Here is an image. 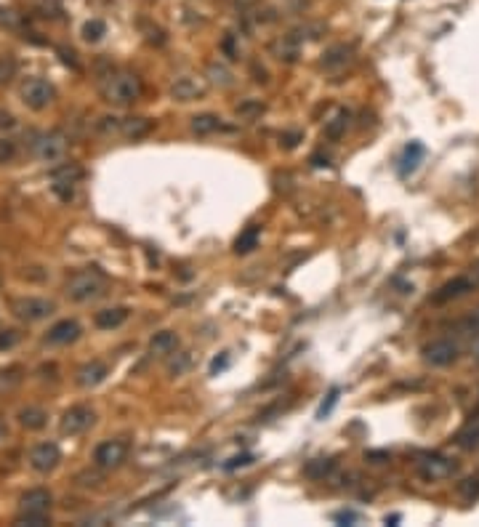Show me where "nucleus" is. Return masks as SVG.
Instances as JSON below:
<instances>
[{
    "label": "nucleus",
    "mask_w": 479,
    "mask_h": 527,
    "mask_svg": "<svg viewBox=\"0 0 479 527\" xmlns=\"http://www.w3.org/2000/svg\"><path fill=\"white\" fill-rule=\"evenodd\" d=\"M104 99L115 107H128L141 96V80L131 72H118V75H109L102 83Z\"/></svg>",
    "instance_id": "obj_1"
},
{
    "label": "nucleus",
    "mask_w": 479,
    "mask_h": 527,
    "mask_svg": "<svg viewBox=\"0 0 479 527\" xmlns=\"http://www.w3.org/2000/svg\"><path fill=\"white\" fill-rule=\"evenodd\" d=\"M104 293V277L99 272H78L67 280V296L72 301H91Z\"/></svg>",
    "instance_id": "obj_2"
},
{
    "label": "nucleus",
    "mask_w": 479,
    "mask_h": 527,
    "mask_svg": "<svg viewBox=\"0 0 479 527\" xmlns=\"http://www.w3.org/2000/svg\"><path fill=\"white\" fill-rule=\"evenodd\" d=\"M19 93H21V102L27 104L30 109H35V112L51 107L53 99H56L53 85L48 83V80H43V78H30V80H24Z\"/></svg>",
    "instance_id": "obj_3"
},
{
    "label": "nucleus",
    "mask_w": 479,
    "mask_h": 527,
    "mask_svg": "<svg viewBox=\"0 0 479 527\" xmlns=\"http://www.w3.org/2000/svg\"><path fill=\"white\" fill-rule=\"evenodd\" d=\"M93 421H96L93 410L86 408V405H75V408H69L67 413L62 416L59 429H62V434H64V437H78V434L88 431V429L93 426Z\"/></svg>",
    "instance_id": "obj_4"
},
{
    "label": "nucleus",
    "mask_w": 479,
    "mask_h": 527,
    "mask_svg": "<svg viewBox=\"0 0 479 527\" xmlns=\"http://www.w3.org/2000/svg\"><path fill=\"white\" fill-rule=\"evenodd\" d=\"M125 456H128V445L123 440H107L93 450V463L104 472H112L125 461Z\"/></svg>",
    "instance_id": "obj_5"
},
{
    "label": "nucleus",
    "mask_w": 479,
    "mask_h": 527,
    "mask_svg": "<svg viewBox=\"0 0 479 527\" xmlns=\"http://www.w3.org/2000/svg\"><path fill=\"white\" fill-rule=\"evenodd\" d=\"M33 150L35 154H37V160H43V163H59V160H64V154H67V141H64V136H59V134H43V136L35 139Z\"/></svg>",
    "instance_id": "obj_6"
},
{
    "label": "nucleus",
    "mask_w": 479,
    "mask_h": 527,
    "mask_svg": "<svg viewBox=\"0 0 479 527\" xmlns=\"http://www.w3.org/2000/svg\"><path fill=\"white\" fill-rule=\"evenodd\" d=\"M424 359L434 368H447V365H453L458 359V346L447 339L431 341V343L424 346Z\"/></svg>",
    "instance_id": "obj_7"
},
{
    "label": "nucleus",
    "mask_w": 479,
    "mask_h": 527,
    "mask_svg": "<svg viewBox=\"0 0 479 527\" xmlns=\"http://www.w3.org/2000/svg\"><path fill=\"white\" fill-rule=\"evenodd\" d=\"M53 312V301L48 298H19L17 304H14V314H17L19 320H27V323H37V320H46L48 314Z\"/></svg>",
    "instance_id": "obj_8"
},
{
    "label": "nucleus",
    "mask_w": 479,
    "mask_h": 527,
    "mask_svg": "<svg viewBox=\"0 0 479 527\" xmlns=\"http://www.w3.org/2000/svg\"><path fill=\"white\" fill-rule=\"evenodd\" d=\"M59 461H62V450L53 443H40L30 450V466H33L35 472L48 474V472H53L59 466Z\"/></svg>",
    "instance_id": "obj_9"
},
{
    "label": "nucleus",
    "mask_w": 479,
    "mask_h": 527,
    "mask_svg": "<svg viewBox=\"0 0 479 527\" xmlns=\"http://www.w3.org/2000/svg\"><path fill=\"white\" fill-rule=\"evenodd\" d=\"M418 472L428 482H437V479H447V476L455 472V463L445 456H428L418 463Z\"/></svg>",
    "instance_id": "obj_10"
},
{
    "label": "nucleus",
    "mask_w": 479,
    "mask_h": 527,
    "mask_svg": "<svg viewBox=\"0 0 479 527\" xmlns=\"http://www.w3.org/2000/svg\"><path fill=\"white\" fill-rule=\"evenodd\" d=\"M80 339V325L75 323V320H62V323H56L48 330V336L46 341L53 343V346H64V343H72V341Z\"/></svg>",
    "instance_id": "obj_11"
},
{
    "label": "nucleus",
    "mask_w": 479,
    "mask_h": 527,
    "mask_svg": "<svg viewBox=\"0 0 479 527\" xmlns=\"http://www.w3.org/2000/svg\"><path fill=\"white\" fill-rule=\"evenodd\" d=\"M206 88H208V85L203 83L200 78H192V75H187V78H179V80L173 83V93H176L179 99L189 102V99H197V96H203V93H206Z\"/></svg>",
    "instance_id": "obj_12"
},
{
    "label": "nucleus",
    "mask_w": 479,
    "mask_h": 527,
    "mask_svg": "<svg viewBox=\"0 0 479 527\" xmlns=\"http://www.w3.org/2000/svg\"><path fill=\"white\" fill-rule=\"evenodd\" d=\"M19 506H21V511H48L51 509V493L43 488L27 490L19 498Z\"/></svg>",
    "instance_id": "obj_13"
},
{
    "label": "nucleus",
    "mask_w": 479,
    "mask_h": 527,
    "mask_svg": "<svg viewBox=\"0 0 479 527\" xmlns=\"http://www.w3.org/2000/svg\"><path fill=\"white\" fill-rule=\"evenodd\" d=\"M471 288H474V280H471V277H455L453 283L442 285L440 293H434V304H445L450 298H458V296H463L466 290H471Z\"/></svg>",
    "instance_id": "obj_14"
},
{
    "label": "nucleus",
    "mask_w": 479,
    "mask_h": 527,
    "mask_svg": "<svg viewBox=\"0 0 479 527\" xmlns=\"http://www.w3.org/2000/svg\"><path fill=\"white\" fill-rule=\"evenodd\" d=\"M107 373H109V368L104 365V362H88V365H83L80 370H78V384L80 386H96V384H102L104 378H107Z\"/></svg>",
    "instance_id": "obj_15"
},
{
    "label": "nucleus",
    "mask_w": 479,
    "mask_h": 527,
    "mask_svg": "<svg viewBox=\"0 0 479 527\" xmlns=\"http://www.w3.org/2000/svg\"><path fill=\"white\" fill-rule=\"evenodd\" d=\"M128 320V309L125 306H115V309H102L96 314V325L102 330H112V328H120V325Z\"/></svg>",
    "instance_id": "obj_16"
},
{
    "label": "nucleus",
    "mask_w": 479,
    "mask_h": 527,
    "mask_svg": "<svg viewBox=\"0 0 479 527\" xmlns=\"http://www.w3.org/2000/svg\"><path fill=\"white\" fill-rule=\"evenodd\" d=\"M421 160H424V147L418 144V141H413V144H408L405 147V154H402V166H399V170H402V176H408V173H413V170L421 166Z\"/></svg>",
    "instance_id": "obj_17"
},
{
    "label": "nucleus",
    "mask_w": 479,
    "mask_h": 527,
    "mask_svg": "<svg viewBox=\"0 0 479 527\" xmlns=\"http://www.w3.org/2000/svg\"><path fill=\"white\" fill-rule=\"evenodd\" d=\"M176 346H179V339H176V333H171V330L154 333L152 341H150V349H152L154 355H173Z\"/></svg>",
    "instance_id": "obj_18"
},
{
    "label": "nucleus",
    "mask_w": 479,
    "mask_h": 527,
    "mask_svg": "<svg viewBox=\"0 0 479 527\" xmlns=\"http://www.w3.org/2000/svg\"><path fill=\"white\" fill-rule=\"evenodd\" d=\"M19 424L24 429H30V431H37V429H43L48 424V416H46V410L40 408H24L19 413Z\"/></svg>",
    "instance_id": "obj_19"
},
{
    "label": "nucleus",
    "mask_w": 479,
    "mask_h": 527,
    "mask_svg": "<svg viewBox=\"0 0 479 527\" xmlns=\"http://www.w3.org/2000/svg\"><path fill=\"white\" fill-rule=\"evenodd\" d=\"M150 128H152V123L147 118H128V120H120V131L125 134V136H144V134H150Z\"/></svg>",
    "instance_id": "obj_20"
},
{
    "label": "nucleus",
    "mask_w": 479,
    "mask_h": 527,
    "mask_svg": "<svg viewBox=\"0 0 479 527\" xmlns=\"http://www.w3.org/2000/svg\"><path fill=\"white\" fill-rule=\"evenodd\" d=\"M17 525H30V527L48 525V511H21L17 517Z\"/></svg>",
    "instance_id": "obj_21"
},
{
    "label": "nucleus",
    "mask_w": 479,
    "mask_h": 527,
    "mask_svg": "<svg viewBox=\"0 0 479 527\" xmlns=\"http://www.w3.org/2000/svg\"><path fill=\"white\" fill-rule=\"evenodd\" d=\"M349 62V48L346 46H336V48H330L325 53V67L327 69H336V67H343Z\"/></svg>",
    "instance_id": "obj_22"
},
{
    "label": "nucleus",
    "mask_w": 479,
    "mask_h": 527,
    "mask_svg": "<svg viewBox=\"0 0 479 527\" xmlns=\"http://www.w3.org/2000/svg\"><path fill=\"white\" fill-rule=\"evenodd\" d=\"M216 128H219V118H213V115H197V118L192 120V131L195 134H210Z\"/></svg>",
    "instance_id": "obj_23"
},
{
    "label": "nucleus",
    "mask_w": 479,
    "mask_h": 527,
    "mask_svg": "<svg viewBox=\"0 0 479 527\" xmlns=\"http://www.w3.org/2000/svg\"><path fill=\"white\" fill-rule=\"evenodd\" d=\"M346 123H349V112H343V109L341 112H336V118L325 123V134L327 136H333V139L341 136L343 128H346Z\"/></svg>",
    "instance_id": "obj_24"
},
{
    "label": "nucleus",
    "mask_w": 479,
    "mask_h": 527,
    "mask_svg": "<svg viewBox=\"0 0 479 527\" xmlns=\"http://www.w3.org/2000/svg\"><path fill=\"white\" fill-rule=\"evenodd\" d=\"M258 242V226H251L242 238L237 240V253H248V251H253Z\"/></svg>",
    "instance_id": "obj_25"
},
{
    "label": "nucleus",
    "mask_w": 479,
    "mask_h": 527,
    "mask_svg": "<svg viewBox=\"0 0 479 527\" xmlns=\"http://www.w3.org/2000/svg\"><path fill=\"white\" fill-rule=\"evenodd\" d=\"M458 493H461V498H466V501H474L479 495V479L474 476V479H463V482H458Z\"/></svg>",
    "instance_id": "obj_26"
},
{
    "label": "nucleus",
    "mask_w": 479,
    "mask_h": 527,
    "mask_svg": "<svg viewBox=\"0 0 479 527\" xmlns=\"http://www.w3.org/2000/svg\"><path fill=\"white\" fill-rule=\"evenodd\" d=\"M21 381V368H8V370H0V389H11L14 384Z\"/></svg>",
    "instance_id": "obj_27"
},
{
    "label": "nucleus",
    "mask_w": 479,
    "mask_h": 527,
    "mask_svg": "<svg viewBox=\"0 0 479 527\" xmlns=\"http://www.w3.org/2000/svg\"><path fill=\"white\" fill-rule=\"evenodd\" d=\"M104 30H107V27H104V21L93 19V21H88L86 27H83V37H86V40H91V43H96V40H99V37L104 35Z\"/></svg>",
    "instance_id": "obj_28"
},
{
    "label": "nucleus",
    "mask_w": 479,
    "mask_h": 527,
    "mask_svg": "<svg viewBox=\"0 0 479 527\" xmlns=\"http://www.w3.org/2000/svg\"><path fill=\"white\" fill-rule=\"evenodd\" d=\"M330 469H333V463H330V461H314V463H309L307 466V474L314 476V479H323Z\"/></svg>",
    "instance_id": "obj_29"
},
{
    "label": "nucleus",
    "mask_w": 479,
    "mask_h": 527,
    "mask_svg": "<svg viewBox=\"0 0 479 527\" xmlns=\"http://www.w3.org/2000/svg\"><path fill=\"white\" fill-rule=\"evenodd\" d=\"M19 339H21L19 330H0V352H3V349H14L19 343Z\"/></svg>",
    "instance_id": "obj_30"
},
{
    "label": "nucleus",
    "mask_w": 479,
    "mask_h": 527,
    "mask_svg": "<svg viewBox=\"0 0 479 527\" xmlns=\"http://www.w3.org/2000/svg\"><path fill=\"white\" fill-rule=\"evenodd\" d=\"M189 368V357L187 355H179V359H173L171 365H168V370H171L173 375H181L184 370Z\"/></svg>",
    "instance_id": "obj_31"
},
{
    "label": "nucleus",
    "mask_w": 479,
    "mask_h": 527,
    "mask_svg": "<svg viewBox=\"0 0 479 527\" xmlns=\"http://www.w3.org/2000/svg\"><path fill=\"white\" fill-rule=\"evenodd\" d=\"M338 402V389H333L330 394H327V402H323V408H320V418H325L327 413L333 410V405Z\"/></svg>",
    "instance_id": "obj_32"
},
{
    "label": "nucleus",
    "mask_w": 479,
    "mask_h": 527,
    "mask_svg": "<svg viewBox=\"0 0 479 527\" xmlns=\"http://www.w3.org/2000/svg\"><path fill=\"white\" fill-rule=\"evenodd\" d=\"M11 128H17V120L11 112H0V131H11Z\"/></svg>",
    "instance_id": "obj_33"
},
{
    "label": "nucleus",
    "mask_w": 479,
    "mask_h": 527,
    "mask_svg": "<svg viewBox=\"0 0 479 527\" xmlns=\"http://www.w3.org/2000/svg\"><path fill=\"white\" fill-rule=\"evenodd\" d=\"M78 482L80 485H99V474H78Z\"/></svg>",
    "instance_id": "obj_34"
},
{
    "label": "nucleus",
    "mask_w": 479,
    "mask_h": 527,
    "mask_svg": "<svg viewBox=\"0 0 479 527\" xmlns=\"http://www.w3.org/2000/svg\"><path fill=\"white\" fill-rule=\"evenodd\" d=\"M336 519H338V522H354V519H357V514H352V511H343V514H336Z\"/></svg>",
    "instance_id": "obj_35"
},
{
    "label": "nucleus",
    "mask_w": 479,
    "mask_h": 527,
    "mask_svg": "<svg viewBox=\"0 0 479 527\" xmlns=\"http://www.w3.org/2000/svg\"><path fill=\"white\" fill-rule=\"evenodd\" d=\"M471 357H474V359L479 362V336L474 339V343H471Z\"/></svg>",
    "instance_id": "obj_36"
},
{
    "label": "nucleus",
    "mask_w": 479,
    "mask_h": 527,
    "mask_svg": "<svg viewBox=\"0 0 479 527\" xmlns=\"http://www.w3.org/2000/svg\"><path fill=\"white\" fill-rule=\"evenodd\" d=\"M471 269H474V272H471V274H474L471 280H474V283H479V261H477V264H474V267H471Z\"/></svg>",
    "instance_id": "obj_37"
},
{
    "label": "nucleus",
    "mask_w": 479,
    "mask_h": 527,
    "mask_svg": "<svg viewBox=\"0 0 479 527\" xmlns=\"http://www.w3.org/2000/svg\"><path fill=\"white\" fill-rule=\"evenodd\" d=\"M3 437H6V426L0 424V440H3Z\"/></svg>",
    "instance_id": "obj_38"
}]
</instances>
